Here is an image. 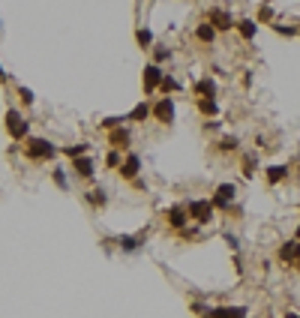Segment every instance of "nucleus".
<instances>
[{"mask_svg": "<svg viewBox=\"0 0 300 318\" xmlns=\"http://www.w3.org/2000/svg\"><path fill=\"white\" fill-rule=\"evenodd\" d=\"M57 153V147L45 138H24V156L34 159V162H45Z\"/></svg>", "mask_w": 300, "mask_h": 318, "instance_id": "f257e3e1", "label": "nucleus"}, {"mask_svg": "<svg viewBox=\"0 0 300 318\" xmlns=\"http://www.w3.org/2000/svg\"><path fill=\"white\" fill-rule=\"evenodd\" d=\"M144 243H147V228H144V231H138V234H132V237H129V234L117 237V246H120L123 252H135V249H138V246H144Z\"/></svg>", "mask_w": 300, "mask_h": 318, "instance_id": "1a4fd4ad", "label": "nucleus"}, {"mask_svg": "<svg viewBox=\"0 0 300 318\" xmlns=\"http://www.w3.org/2000/svg\"><path fill=\"white\" fill-rule=\"evenodd\" d=\"M159 90H162V93H171V90H177V81H174L171 75H162V81H159Z\"/></svg>", "mask_w": 300, "mask_h": 318, "instance_id": "a878e982", "label": "nucleus"}, {"mask_svg": "<svg viewBox=\"0 0 300 318\" xmlns=\"http://www.w3.org/2000/svg\"><path fill=\"white\" fill-rule=\"evenodd\" d=\"M6 132H9L12 141H24V138H27L30 123L24 120V114H21L18 108H9V111H6Z\"/></svg>", "mask_w": 300, "mask_h": 318, "instance_id": "f03ea898", "label": "nucleus"}, {"mask_svg": "<svg viewBox=\"0 0 300 318\" xmlns=\"http://www.w3.org/2000/svg\"><path fill=\"white\" fill-rule=\"evenodd\" d=\"M105 165H108V168H120V150H117V147H111V150H108Z\"/></svg>", "mask_w": 300, "mask_h": 318, "instance_id": "393cba45", "label": "nucleus"}, {"mask_svg": "<svg viewBox=\"0 0 300 318\" xmlns=\"http://www.w3.org/2000/svg\"><path fill=\"white\" fill-rule=\"evenodd\" d=\"M195 39H198V42H213V39H216V27H213L210 21H207V24H198Z\"/></svg>", "mask_w": 300, "mask_h": 318, "instance_id": "a211bd4d", "label": "nucleus"}, {"mask_svg": "<svg viewBox=\"0 0 300 318\" xmlns=\"http://www.w3.org/2000/svg\"><path fill=\"white\" fill-rule=\"evenodd\" d=\"M198 111L204 114V117H216V114H219V105H216V99L201 96V99H198Z\"/></svg>", "mask_w": 300, "mask_h": 318, "instance_id": "f3484780", "label": "nucleus"}, {"mask_svg": "<svg viewBox=\"0 0 300 318\" xmlns=\"http://www.w3.org/2000/svg\"><path fill=\"white\" fill-rule=\"evenodd\" d=\"M192 312H198V315H210V309H207L204 303H192Z\"/></svg>", "mask_w": 300, "mask_h": 318, "instance_id": "c756f323", "label": "nucleus"}, {"mask_svg": "<svg viewBox=\"0 0 300 318\" xmlns=\"http://www.w3.org/2000/svg\"><path fill=\"white\" fill-rule=\"evenodd\" d=\"M195 96H210V99H216V81L213 78H201L198 84H195Z\"/></svg>", "mask_w": 300, "mask_h": 318, "instance_id": "dca6fc26", "label": "nucleus"}, {"mask_svg": "<svg viewBox=\"0 0 300 318\" xmlns=\"http://www.w3.org/2000/svg\"><path fill=\"white\" fill-rule=\"evenodd\" d=\"M279 258H282V261H294V258H300V243H285V246L279 249Z\"/></svg>", "mask_w": 300, "mask_h": 318, "instance_id": "aec40b11", "label": "nucleus"}, {"mask_svg": "<svg viewBox=\"0 0 300 318\" xmlns=\"http://www.w3.org/2000/svg\"><path fill=\"white\" fill-rule=\"evenodd\" d=\"M72 171L78 174V177H84V180H90L93 174H96V162H93V156H75L72 159Z\"/></svg>", "mask_w": 300, "mask_h": 318, "instance_id": "39448f33", "label": "nucleus"}, {"mask_svg": "<svg viewBox=\"0 0 300 318\" xmlns=\"http://www.w3.org/2000/svg\"><path fill=\"white\" fill-rule=\"evenodd\" d=\"M285 174H288V168H282V165H273V168H267V180H270V183H279Z\"/></svg>", "mask_w": 300, "mask_h": 318, "instance_id": "5701e85b", "label": "nucleus"}, {"mask_svg": "<svg viewBox=\"0 0 300 318\" xmlns=\"http://www.w3.org/2000/svg\"><path fill=\"white\" fill-rule=\"evenodd\" d=\"M186 213H189V219H195V222H210V219H213V204H210V201H189V204H186Z\"/></svg>", "mask_w": 300, "mask_h": 318, "instance_id": "20e7f679", "label": "nucleus"}, {"mask_svg": "<svg viewBox=\"0 0 300 318\" xmlns=\"http://www.w3.org/2000/svg\"><path fill=\"white\" fill-rule=\"evenodd\" d=\"M297 237H300V228H297Z\"/></svg>", "mask_w": 300, "mask_h": 318, "instance_id": "2f4dec72", "label": "nucleus"}, {"mask_svg": "<svg viewBox=\"0 0 300 318\" xmlns=\"http://www.w3.org/2000/svg\"><path fill=\"white\" fill-rule=\"evenodd\" d=\"M234 144H237V141H234V138H225V141H222V144H219V147H222V150H234Z\"/></svg>", "mask_w": 300, "mask_h": 318, "instance_id": "7c9ffc66", "label": "nucleus"}, {"mask_svg": "<svg viewBox=\"0 0 300 318\" xmlns=\"http://www.w3.org/2000/svg\"><path fill=\"white\" fill-rule=\"evenodd\" d=\"M150 111H153V108H150L147 102H138V105H135L132 111L126 114V120H132V123H144V120L150 117Z\"/></svg>", "mask_w": 300, "mask_h": 318, "instance_id": "2eb2a0df", "label": "nucleus"}, {"mask_svg": "<svg viewBox=\"0 0 300 318\" xmlns=\"http://www.w3.org/2000/svg\"><path fill=\"white\" fill-rule=\"evenodd\" d=\"M129 141H132V135H129V129H126V126L108 129V144H111V147H117V150H129Z\"/></svg>", "mask_w": 300, "mask_h": 318, "instance_id": "6e6552de", "label": "nucleus"}, {"mask_svg": "<svg viewBox=\"0 0 300 318\" xmlns=\"http://www.w3.org/2000/svg\"><path fill=\"white\" fill-rule=\"evenodd\" d=\"M165 60H171V48H168V45H156V48H153V63H165Z\"/></svg>", "mask_w": 300, "mask_h": 318, "instance_id": "4be33fe9", "label": "nucleus"}, {"mask_svg": "<svg viewBox=\"0 0 300 318\" xmlns=\"http://www.w3.org/2000/svg\"><path fill=\"white\" fill-rule=\"evenodd\" d=\"M18 99H21V102H24V105H34V90H30V87H24V84H21V87H18Z\"/></svg>", "mask_w": 300, "mask_h": 318, "instance_id": "bb28decb", "label": "nucleus"}, {"mask_svg": "<svg viewBox=\"0 0 300 318\" xmlns=\"http://www.w3.org/2000/svg\"><path fill=\"white\" fill-rule=\"evenodd\" d=\"M231 198H234V186L231 183H222V186H216V195L210 198V204L213 207H228Z\"/></svg>", "mask_w": 300, "mask_h": 318, "instance_id": "9b49d317", "label": "nucleus"}, {"mask_svg": "<svg viewBox=\"0 0 300 318\" xmlns=\"http://www.w3.org/2000/svg\"><path fill=\"white\" fill-rule=\"evenodd\" d=\"M162 66L159 63H147L144 66V75H141V81H144V93H153V90H159V81H162Z\"/></svg>", "mask_w": 300, "mask_h": 318, "instance_id": "7ed1b4c3", "label": "nucleus"}, {"mask_svg": "<svg viewBox=\"0 0 300 318\" xmlns=\"http://www.w3.org/2000/svg\"><path fill=\"white\" fill-rule=\"evenodd\" d=\"M51 180H54L60 189H69V180H66V171H63V168H51Z\"/></svg>", "mask_w": 300, "mask_h": 318, "instance_id": "b1692460", "label": "nucleus"}, {"mask_svg": "<svg viewBox=\"0 0 300 318\" xmlns=\"http://www.w3.org/2000/svg\"><path fill=\"white\" fill-rule=\"evenodd\" d=\"M123 120H126V117H105V120H102V126H105V129L123 126Z\"/></svg>", "mask_w": 300, "mask_h": 318, "instance_id": "c85d7f7f", "label": "nucleus"}, {"mask_svg": "<svg viewBox=\"0 0 300 318\" xmlns=\"http://www.w3.org/2000/svg\"><path fill=\"white\" fill-rule=\"evenodd\" d=\"M87 150H90V144H84V141H81V144H66V147H63V153H66L69 159H75V156H84Z\"/></svg>", "mask_w": 300, "mask_h": 318, "instance_id": "412c9836", "label": "nucleus"}, {"mask_svg": "<svg viewBox=\"0 0 300 318\" xmlns=\"http://www.w3.org/2000/svg\"><path fill=\"white\" fill-rule=\"evenodd\" d=\"M237 27H240V33H243L246 39H252V36H255V21H240Z\"/></svg>", "mask_w": 300, "mask_h": 318, "instance_id": "cd10ccee", "label": "nucleus"}, {"mask_svg": "<svg viewBox=\"0 0 300 318\" xmlns=\"http://www.w3.org/2000/svg\"><path fill=\"white\" fill-rule=\"evenodd\" d=\"M210 24H213L216 30H228L234 21H231V15H228L225 9H213V12H210Z\"/></svg>", "mask_w": 300, "mask_h": 318, "instance_id": "ddd939ff", "label": "nucleus"}, {"mask_svg": "<svg viewBox=\"0 0 300 318\" xmlns=\"http://www.w3.org/2000/svg\"><path fill=\"white\" fill-rule=\"evenodd\" d=\"M165 219L171 228H186L189 222V213H186V207H180V204H174V207H168L165 210Z\"/></svg>", "mask_w": 300, "mask_h": 318, "instance_id": "9d476101", "label": "nucleus"}, {"mask_svg": "<svg viewBox=\"0 0 300 318\" xmlns=\"http://www.w3.org/2000/svg\"><path fill=\"white\" fill-rule=\"evenodd\" d=\"M210 318H246L243 306H216L210 309Z\"/></svg>", "mask_w": 300, "mask_h": 318, "instance_id": "f8f14e48", "label": "nucleus"}, {"mask_svg": "<svg viewBox=\"0 0 300 318\" xmlns=\"http://www.w3.org/2000/svg\"><path fill=\"white\" fill-rule=\"evenodd\" d=\"M135 42H138L141 48H153V33L147 30V27H138V30H135Z\"/></svg>", "mask_w": 300, "mask_h": 318, "instance_id": "6ab92c4d", "label": "nucleus"}, {"mask_svg": "<svg viewBox=\"0 0 300 318\" xmlns=\"http://www.w3.org/2000/svg\"><path fill=\"white\" fill-rule=\"evenodd\" d=\"M159 123H171L174 120V102H171V96H162L156 105H153V111H150Z\"/></svg>", "mask_w": 300, "mask_h": 318, "instance_id": "0eeeda50", "label": "nucleus"}, {"mask_svg": "<svg viewBox=\"0 0 300 318\" xmlns=\"http://www.w3.org/2000/svg\"><path fill=\"white\" fill-rule=\"evenodd\" d=\"M84 198H87V204H90V207H105V204H108V192L102 189V186L87 189V195H84Z\"/></svg>", "mask_w": 300, "mask_h": 318, "instance_id": "4468645a", "label": "nucleus"}, {"mask_svg": "<svg viewBox=\"0 0 300 318\" xmlns=\"http://www.w3.org/2000/svg\"><path fill=\"white\" fill-rule=\"evenodd\" d=\"M117 171H120V177H123V180H135V177H138V171H141V156H138V153H126V159L120 162V168H117Z\"/></svg>", "mask_w": 300, "mask_h": 318, "instance_id": "423d86ee", "label": "nucleus"}]
</instances>
